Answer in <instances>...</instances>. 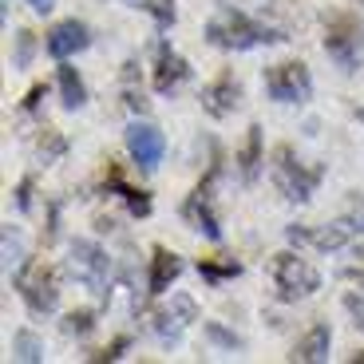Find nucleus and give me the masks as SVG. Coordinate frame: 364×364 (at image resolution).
Masks as SVG:
<instances>
[{"label": "nucleus", "mask_w": 364, "mask_h": 364, "mask_svg": "<svg viewBox=\"0 0 364 364\" xmlns=\"http://www.w3.org/2000/svg\"><path fill=\"white\" fill-rule=\"evenodd\" d=\"M214 182H218V163L210 166L206 182H198L194 186V194L186 202H182V218L191 222L198 234H206L210 242H222V226H218V214H214V206H210V198H214Z\"/></svg>", "instance_id": "6e6552de"}, {"label": "nucleus", "mask_w": 364, "mask_h": 364, "mask_svg": "<svg viewBox=\"0 0 364 364\" xmlns=\"http://www.w3.org/2000/svg\"><path fill=\"white\" fill-rule=\"evenodd\" d=\"M20 262H24V257H20V237L12 234V226H4V265L12 269V265H20Z\"/></svg>", "instance_id": "a878e982"}, {"label": "nucleus", "mask_w": 364, "mask_h": 364, "mask_svg": "<svg viewBox=\"0 0 364 364\" xmlns=\"http://www.w3.org/2000/svg\"><path fill=\"white\" fill-rule=\"evenodd\" d=\"M87 44H91V32H87V24H80V20H64V24H55L52 32H48V40H44V48H48L52 60H68V55L83 52Z\"/></svg>", "instance_id": "ddd939ff"}, {"label": "nucleus", "mask_w": 364, "mask_h": 364, "mask_svg": "<svg viewBox=\"0 0 364 364\" xmlns=\"http://www.w3.org/2000/svg\"><path fill=\"white\" fill-rule=\"evenodd\" d=\"M237 163H242V178L246 182H254L257 178V171H262V127H250L246 131V143H242V151H237Z\"/></svg>", "instance_id": "f3484780"}, {"label": "nucleus", "mask_w": 364, "mask_h": 364, "mask_svg": "<svg viewBox=\"0 0 364 364\" xmlns=\"http://www.w3.org/2000/svg\"><path fill=\"white\" fill-rule=\"evenodd\" d=\"M198 273H202V282H210V285H222V282H230V277H237V273H242V265H237L234 257H226V262H214V257H202V262H198Z\"/></svg>", "instance_id": "aec40b11"}, {"label": "nucleus", "mask_w": 364, "mask_h": 364, "mask_svg": "<svg viewBox=\"0 0 364 364\" xmlns=\"http://www.w3.org/2000/svg\"><path fill=\"white\" fill-rule=\"evenodd\" d=\"M289 234V242H297V246H317V250H341L348 246L356 234H360V222L356 218H337V222H328V226H317V230H305V226H289L285 230Z\"/></svg>", "instance_id": "1a4fd4ad"}, {"label": "nucleus", "mask_w": 364, "mask_h": 364, "mask_svg": "<svg viewBox=\"0 0 364 364\" xmlns=\"http://www.w3.org/2000/svg\"><path fill=\"white\" fill-rule=\"evenodd\" d=\"M28 4H32V9L40 12V16H44V12H52V9H55V0H28Z\"/></svg>", "instance_id": "473e14b6"}, {"label": "nucleus", "mask_w": 364, "mask_h": 364, "mask_svg": "<svg viewBox=\"0 0 364 364\" xmlns=\"http://www.w3.org/2000/svg\"><path fill=\"white\" fill-rule=\"evenodd\" d=\"M16 293L24 297V305L36 317L55 309L60 301V282H55V269L52 265H40V262H28L24 269H16Z\"/></svg>", "instance_id": "39448f33"}, {"label": "nucleus", "mask_w": 364, "mask_h": 364, "mask_svg": "<svg viewBox=\"0 0 364 364\" xmlns=\"http://www.w3.org/2000/svg\"><path fill=\"white\" fill-rule=\"evenodd\" d=\"M186 80H191V64L163 40V44H159V60H155V91L159 95H171V91H178Z\"/></svg>", "instance_id": "9b49d317"}, {"label": "nucleus", "mask_w": 364, "mask_h": 364, "mask_svg": "<svg viewBox=\"0 0 364 364\" xmlns=\"http://www.w3.org/2000/svg\"><path fill=\"white\" fill-rule=\"evenodd\" d=\"M32 52H36V40H32V32H20V36H16V55H12V64H16V68H28Z\"/></svg>", "instance_id": "b1692460"}, {"label": "nucleus", "mask_w": 364, "mask_h": 364, "mask_svg": "<svg viewBox=\"0 0 364 364\" xmlns=\"http://www.w3.org/2000/svg\"><path fill=\"white\" fill-rule=\"evenodd\" d=\"M345 309H348V317H353V325L364 333V297L360 293H345Z\"/></svg>", "instance_id": "bb28decb"}, {"label": "nucleus", "mask_w": 364, "mask_h": 364, "mask_svg": "<svg viewBox=\"0 0 364 364\" xmlns=\"http://www.w3.org/2000/svg\"><path fill=\"white\" fill-rule=\"evenodd\" d=\"M265 91H269V100H277V103H309L313 75L301 60L273 64V68H265Z\"/></svg>", "instance_id": "423d86ee"}, {"label": "nucleus", "mask_w": 364, "mask_h": 364, "mask_svg": "<svg viewBox=\"0 0 364 364\" xmlns=\"http://www.w3.org/2000/svg\"><path fill=\"white\" fill-rule=\"evenodd\" d=\"M206 40L214 48H226V52H250V48H262V44H282L285 32H277V28L246 16L242 9L222 4L218 16L206 24Z\"/></svg>", "instance_id": "f257e3e1"}, {"label": "nucleus", "mask_w": 364, "mask_h": 364, "mask_svg": "<svg viewBox=\"0 0 364 364\" xmlns=\"http://www.w3.org/2000/svg\"><path fill=\"white\" fill-rule=\"evenodd\" d=\"M325 52L333 55L345 72H356V68H360V24H356L348 12H337V16L325 20Z\"/></svg>", "instance_id": "0eeeda50"}, {"label": "nucleus", "mask_w": 364, "mask_h": 364, "mask_svg": "<svg viewBox=\"0 0 364 364\" xmlns=\"http://www.w3.org/2000/svg\"><path fill=\"white\" fill-rule=\"evenodd\" d=\"M127 348H131V337H115L107 348H103V353H95V360H119Z\"/></svg>", "instance_id": "cd10ccee"}, {"label": "nucleus", "mask_w": 364, "mask_h": 364, "mask_svg": "<svg viewBox=\"0 0 364 364\" xmlns=\"http://www.w3.org/2000/svg\"><path fill=\"white\" fill-rule=\"evenodd\" d=\"M127 151L143 171H155L166 155V139H163V131L151 127V123H131L127 127Z\"/></svg>", "instance_id": "9d476101"}, {"label": "nucleus", "mask_w": 364, "mask_h": 364, "mask_svg": "<svg viewBox=\"0 0 364 364\" xmlns=\"http://www.w3.org/2000/svg\"><path fill=\"white\" fill-rule=\"evenodd\" d=\"M68 273H72L80 285H87L91 293L107 297V289H111V257L103 254L95 242H72V250H68Z\"/></svg>", "instance_id": "20e7f679"}, {"label": "nucleus", "mask_w": 364, "mask_h": 364, "mask_svg": "<svg viewBox=\"0 0 364 364\" xmlns=\"http://www.w3.org/2000/svg\"><path fill=\"white\" fill-rule=\"evenodd\" d=\"M64 328L72 333V337H87L91 328H95V313H91V309H75V313H68Z\"/></svg>", "instance_id": "412c9836"}, {"label": "nucleus", "mask_w": 364, "mask_h": 364, "mask_svg": "<svg viewBox=\"0 0 364 364\" xmlns=\"http://www.w3.org/2000/svg\"><path fill=\"white\" fill-rule=\"evenodd\" d=\"M16 206H20V210L32 206V178H20V186H16Z\"/></svg>", "instance_id": "c85d7f7f"}, {"label": "nucleus", "mask_w": 364, "mask_h": 364, "mask_svg": "<svg viewBox=\"0 0 364 364\" xmlns=\"http://www.w3.org/2000/svg\"><path fill=\"white\" fill-rule=\"evenodd\" d=\"M269 273H273V285H277V297L282 301H297V297H309V293L321 289V273L297 254H277L269 262Z\"/></svg>", "instance_id": "7ed1b4c3"}, {"label": "nucleus", "mask_w": 364, "mask_h": 364, "mask_svg": "<svg viewBox=\"0 0 364 364\" xmlns=\"http://www.w3.org/2000/svg\"><path fill=\"white\" fill-rule=\"evenodd\" d=\"M60 95H64V107L68 111H80L87 103V87H83L80 72L72 64H60Z\"/></svg>", "instance_id": "a211bd4d"}, {"label": "nucleus", "mask_w": 364, "mask_h": 364, "mask_svg": "<svg viewBox=\"0 0 364 364\" xmlns=\"http://www.w3.org/2000/svg\"><path fill=\"white\" fill-rule=\"evenodd\" d=\"M143 9L151 12L159 28H171L174 24V0H143Z\"/></svg>", "instance_id": "4be33fe9"}, {"label": "nucleus", "mask_w": 364, "mask_h": 364, "mask_svg": "<svg viewBox=\"0 0 364 364\" xmlns=\"http://www.w3.org/2000/svg\"><path fill=\"white\" fill-rule=\"evenodd\" d=\"M44 91H48V87H32V91H28V100H24V111H32V107H36V103L44 100Z\"/></svg>", "instance_id": "c756f323"}, {"label": "nucleus", "mask_w": 364, "mask_h": 364, "mask_svg": "<svg viewBox=\"0 0 364 364\" xmlns=\"http://www.w3.org/2000/svg\"><path fill=\"white\" fill-rule=\"evenodd\" d=\"M103 191H107V194H115V198L123 202V206H127L131 214H135V218H146V214H151V194H146V191H139V186H131V182L123 178V171H119V166H107Z\"/></svg>", "instance_id": "4468645a"}, {"label": "nucleus", "mask_w": 364, "mask_h": 364, "mask_svg": "<svg viewBox=\"0 0 364 364\" xmlns=\"http://www.w3.org/2000/svg\"><path fill=\"white\" fill-rule=\"evenodd\" d=\"M206 337L214 341V345L230 348V353H234V348H242V337H237V333H230V328H222L218 321H210V325H206Z\"/></svg>", "instance_id": "5701e85b"}, {"label": "nucleus", "mask_w": 364, "mask_h": 364, "mask_svg": "<svg viewBox=\"0 0 364 364\" xmlns=\"http://www.w3.org/2000/svg\"><path fill=\"white\" fill-rule=\"evenodd\" d=\"M321 174H325L321 166H305L301 159H293L289 146H277L273 151V182H277V191L289 202H309Z\"/></svg>", "instance_id": "f03ea898"}, {"label": "nucleus", "mask_w": 364, "mask_h": 364, "mask_svg": "<svg viewBox=\"0 0 364 364\" xmlns=\"http://www.w3.org/2000/svg\"><path fill=\"white\" fill-rule=\"evenodd\" d=\"M127 107L143 115V111H146V100H143V95H135V91H127Z\"/></svg>", "instance_id": "2f4dec72"}, {"label": "nucleus", "mask_w": 364, "mask_h": 364, "mask_svg": "<svg viewBox=\"0 0 364 364\" xmlns=\"http://www.w3.org/2000/svg\"><path fill=\"white\" fill-rule=\"evenodd\" d=\"M12 356L24 364H36L44 360V341L36 337V333H28V328H20L16 337H12Z\"/></svg>", "instance_id": "6ab92c4d"}, {"label": "nucleus", "mask_w": 364, "mask_h": 364, "mask_svg": "<svg viewBox=\"0 0 364 364\" xmlns=\"http://www.w3.org/2000/svg\"><path fill=\"white\" fill-rule=\"evenodd\" d=\"M328 348H333V328L321 321V325H313L305 337L297 341V348H293V360H301V364H321V360H328Z\"/></svg>", "instance_id": "dca6fc26"}, {"label": "nucleus", "mask_w": 364, "mask_h": 364, "mask_svg": "<svg viewBox=\"0 0 364 364\" xmlns=\"http://www.w3.org/2000/svg\"><path fill=\"white\" fill-rule=\"evenodd\" d=\"M178 273H182V257L159 246L155 254H151V273H146V289L155 293V297H163V293L171 289L174 282H178Z\"/></svg>", "instance_id": "2eb2a0df"}, {"label": "nucleus", "mask_w": 364, "mask_h": 364, "mask_svg": "<svg viewBox=\"0 0 364 364\" xmlns=\"http://www.w3.org/2000/svg\"><path fill=\"white\" fill-rule=\"evenodd\" d=\"M64 139L60 135H52V131H44V139H40V155H44V163H52V159H60L64 155Z\"/></svg>", "instance_id": "393cba45"}, {"label": "nucleus", "mask_w": 364, "mask_h": 364, "mask_svg": "<svg viewBox=\"0 0 364 364\" xmlns=\"http://www.w3.org/2000/svg\"><path fill=\"white\" fill-rule=\"evenodd\" d=\"M341 277H345V282H356V285H364V269H356V265H348V269H341Z\"/></svg>", "instance_id": "7c9ffc66"}, {"label": "nucleus", "mask_w": 364, "mask_h": 364, "mask_svg": "<svg viewBox=\"0 0 364 364\" xmlns=\"http://www.w3.org/2000/svg\"><path fill=\"white\" fill-rule=\"evenodd\" d=\"M353 364H364V353H356V356H353Z\"/></svg>", "instance_id": "72a5a7b5"}, {"label": "nucleus", "mask_w": 364, "mask_h": 364, "mask_svg": "<svg viewBox=\"0 0 364 364\" xmlns=\"http://www.w3.org/2000/svg\"><path fill=\"white\" fill-rule=\"evenodd\" d=\"M237 103H242V83H237L230 72H222L214 83L202 87V107H206V115H214V119H226Z\"/></svg>", "instance_id": "f8f14e48"}, {"label": "nucleus", "mask_w": 364, "mask_h": 364, "mask_svg": "<svg viewBox=\"0 0 364 364\" xmlns=\"http://www.w3.org/2000/svg\"><path fill=\"white\" fill-rule=\"evenodd\" d=\"M127 4H135V9H143V0H127Z\"/></svg>", "instance_id": "f704fd0d"}]
</instances>
